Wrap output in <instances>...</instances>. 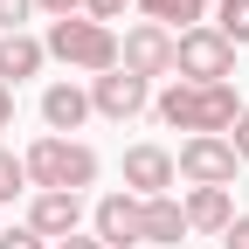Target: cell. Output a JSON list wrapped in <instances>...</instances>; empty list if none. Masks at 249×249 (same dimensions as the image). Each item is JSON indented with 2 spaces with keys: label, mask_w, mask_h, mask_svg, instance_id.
<instances>
[{
  "label": "cell",
  "mask_w": 249,
  "mask_h": 249,
  "mask_svg": "<svg viewBox=\"0 0 249 249\" xmlns=\"http://www.w3.org/2000/svg\"><path fill=\"white\" fill-rule=\"evenodd\" d=\"M152 111H160L173 132H194V139H229V124L242 118V97L235 83H166L160 97H152Z\"/></svg>",
  "instance_id": "cell-1"
},
{
  "label": "cell",
  "mask_w": 249,
  "mask_h": 249,
  "mask_svg": "<svg viewBox=\"0 0 249 249\" xmlns=\"http://www.w3.org/2000/svg\"><path fill=\"white\" fill-rule=\"evenodd\" d=\"M21 166H28V187H35V194H83V187H97V152H90L83 139L42 132L21 152Z\"/></svg>",
  "instance_id": "cell-2"
},
{
  "label": "cell",
  "mask_w": 249,
  "mask_h": 249,
  "mask_svg": "<svg viewBox=\"0 0 249 249\" xmlns=\"http://www.w3.org/2000/svg\"><path fill=\"white\" fill-rule=\"evenodd\" d=\"M42 49H49L55 62H70V70H83V76H104V70H118V28H104V21H90V14H70V21H49V35H42Z\"/></svg>",
  "instance_id": "cell-3"
},
{
  "label": "cell",
  "mask_w": 249,
  "mask_h": 249,
  "mask_svg": "<svg viewBox=\"0 0 249 249\" xmlns=\"http://www.w3.org/2000/svg\"><path fill=\"white\" fill-rule=\"evenodd\" d=\"M173 70H180V83H229L235 49L214 28H187V35H173Z\"/></svg>",
  "instance_id": "cell-4"
},
{
  "label": "cell",
  "mask_w": 249,
  "mask_h": 249,
  "mask_svg": "<svg viewBox=\"0 0 249 249\" xmlns=\"http://www.w3.org/2000/svg\"><path fill=\"white\" fill-rule=\"evenodd\" d=\"M118 70H132V76H173V35L166 28H152V21H132L118 35Z\"/></svg>",
  "instance_id": "cell-5"
},
{
  "label": "cell",
  "mask_w": 249,
  "mask_h": 249,
  "mask_svg": "<svg viewBox=\"0 0 249 249\" xmlns=\"http://www.w3.org/2000/svg\"><path fill=\"white\" fill-rule=\"evenodd\" d=\"M90 235H97L104 249L145 242V201H139V194H104L97 208H90Z\"/></svg>",
  "instance_id": "cell-6"
},
{
  "label": "cell",
  "mask_w": 249,
  "mask_h": 249,
  "mask_svg": "<svg viewBox=\"0 0 249 249\" xmlns=\"http://www.w3.org/2000/svg\"><path fill=\"white\" fill-rule=\"evenodd\" d=\"M173 166H180V180H194V187H229L242 160H235L229 139H187V145L173 152Z\"/></svg>",
  "instance_id": "cell-7"
},
{
  "label": "cell",
  "mask_w": 249,
  "mask_h": 249,
  "mask_svg": "<svg viewBox=\"0 0 249 249\" xmlns=\"http://www.w3.org/2000/svg\"><path fill=\"white\" fill-rule=\"evenodd\" d=\"M152 104V83L145 76H132V70H104V76H90V111H97V118H139Z\"/></svg>",
  "instance_id": "cell-8"
},
{
  "label": "cell",
  "mask_w": 249,
  "mask_h": 249,
  "mask_svg": "<svg viewBox=\"0 0 249 249\" xmlns=\"http://www.w3.org/2000/svg\"><path fill=\"white\" fill-rule=\"evenodd\" d=\"M173 180H180V166H173L166 145H132L124 152V194L160 201V194H173Z\"/></svg>",
  "instance_id": "cell-9"
},
{
  "label": "cell",
  "mask_w": 249,
  "mask_h": 249,
  "mask_svg": "<svg viewBox=\"0 0 249 249\" xmlns=\"http://www.w3.org/2000/svg\"><path fill=\"white\" fill-rule=\"evenodd\" d=\"M28 229H35L42 242H62L83 229V194H35L28 201Z\"/></svg>",
  "instance_id": "cell-10"
},
{
  "label": "cell",
  "mask_w": 249,
  "mask_h": 249,
  "mask_svg": "<svg viewBox=\"0 0 249 249\" xmlns=\"http://www.w3.org/2000/svg\"><path fill=\"white\" fill-rule=\"evenodd\" d=\"M187 235H222L235 222V194L229 187H187Z\"/></svg>",
  "instance_id": "cell-11"
},
{
  "label": "cell",
  "mask_w": 249,
  "mask_h": 249,
  "mask_svg": "<svg viewBox=\"0 0 249 249\" xmlns=\"http://www.w3.org/2000/svg\"><path fill=\"white\" fill-rule=\"evenodd\" d=\"M83 118H90V90L83 83H49L42 90V124H49L55 139H70Z\"/></svg>",
  "instance_id": "cell-12"
},
{
  "label": "cell",
  "mask_w": 249,
  "mask_h": 249,
  "mask_svg": "<svg viewBox=\"0 0 249 249\" xmlns=\"http://www.w3.org/2000/svg\"><path fill=\"white\" fill-rule=\"evenodd\" d=\"M42 62H49V49L28 35V28H21V35H0V83H7V90H21L28 76H42Z\"/></svg>",
  "instance_id": "cell-13"
},
{
  "label": "cell",
  "mask_w": 249,
  "mask_h": 249,
  "mask_svg": "<svg viewBox=\"0 0 249 249\" xmlns=\"http://www.w3.org/2000/svg\"><path fill=\"white\" fill-rule=\"evenodd\" d=\"M139 14L152 28H166V35H173V28L187 35V28H208V0H139Z\"/></svg>",
  "instance_id": "cell-14"
},
{
  "label": "cell",
  "mask_w": 249,
  "mask_h": 249,
  "mask_svg": "<svg viewBox=\"0 0 249 249\" xmlns=\"http://www.w3.org/2000/svg\"><path fill=\"white\" fill-rule=\"evenodd\" d=\"M145 242H187V208L173 194L145 201Z\"/></svg>",
  "instance_id": "cell-15"
},
{
  "label": "cell",
  "mask_w": 249,
  "mask_h": 249,
  "mask_svg": "<svg viewBox=\"0 0 249 249\" xmlns=\"http://www.w3.org/2000/svg\"><path fill=\"white\" fill-rule=\"evenodd\" d=\"M208 28H214V35H222L229 49H242V42H249V0H222Z\"/></svg>",
  "instance_id": "cell-16"
},
{
  "label": "cell",
  "mask_w": 249,
  "mask_h": 249,
  "mask_svg": "<svg viewBox=\"0 0 249 249\" xmlns=\"http://www.w3.org/2000/svg\"><path fill=\"white\" fill-rule=\"evenodd\" d=\"M21 194H35L28 187V166H21V152L0 145V201H21Z\"/></svg>",
  "instance_id": "cell-17"
},
{
  "label": "cell",
  "mask_w": 249,
  "mask_h": 249,
  "mask_svg": "<svg viewBox=\"0 0 249 249\" xmlns=\"http://www.w3.org/2000/svg\"><path fill=\"white\" fill-rule=\"evenodd\" d=\"M28 14H35V0H0V35H21Z\"/></svg>",
  "instance_id": "cell-18"
},
{
  "label": "cell",
  "mask_w": 249,
  "mask_h": 249,
  "mask_svg": "<svg viewBox=\"0 0 249 249\" xmlns=\"http://www.w3.org/2000/svg\"><path fill=\"white\" fill-rule=\"evenodd\" d=\"M124 7H139V0H83V14H90V21H104V28L124 21Z\"/></svg>",
  "instance_id": "cell-19"
},
{
  "label": "cell",
  "mask_w": 249,
  "mask_h": 249,
  "mask_svg": "<svg viewBox=\"0 0 249 249\" xmlns=\"http://www.w3.org/2000/svg\"><path fill=\"white\" fill-rule=\"evenodd\" d=\"M0 249H49V242L28 229V222H21V229H7V235H0Z\"/></svg>",
  "instance_id": "cell-20"
},
{
  "label": "cell",
  "mask_w": 249,
  "mask_h": 249,
  "mask_svg": "<svg viewBox=\"0 0 249 249\" xmlns=\"http://www.w3.org/2000/svg\"><path fill=\"white\" fill-rule=\"evenodd\" d=\"M222 249H249V214H235V222L222 229Z\"/></svg>",
  "instance_id": "cell-21"
},
{
  "label": "cell",
  "mask_w": 249,
  "mask_h": 249,
  "mask_svg": "<svg viewBox=\"0 0 249 249\" xmlns=\"http://www.w3.org/2000/svg\"><path fill=\"white\" fill-rule=\"evenodd\" d=\"M229 145H235V160H249V111L229 124Z\"/></svg>",
  "instance_id": "cell-22"
},
{
  "label": "cell",
  "mask_w": 249,
  "mask_h": 249,
  "mask_svg": "<svg viewBox=\"0 0 249 249\" xmlns=\"http://www.w3.org/2000/svg\"><path fill=\"white\" fill-rule=\"evenodd\" d=\"M42 14H55V21H70V14H83V0H35Z\"/></svg>",
  "instance_id": "cell-23"
},
{
  "label": "cell",
  "mask_w": 249,
  "mask_h": 249,
  "mask_svg": "<svg viewBox=\"0 0 249 249\" xmlns=\"http://www.w3.org/2000/svg\"><path fill=\"white\" fill-rule=\"evenodd\" d=\"M49 249H104V242H97V235H83V229H76V235H62V242H49Z\"/></svg>",
  "instance_id": "cell-24"
},
{
  "label": "cell",
  "mask_w": 249,
  "mask_h": 249,
  "mask_svg": "<svg viewBox=\"0 0 249 249\" xmlns=\"http://www.w3.org/2000/svg\"><path fill=\"white\" fill-rule=\"evenodd\" d=\"M7 124H14V90L0 83V132H7Z\"/></svg>",
  "instance_id": "cell-25"
}]
</instances>
